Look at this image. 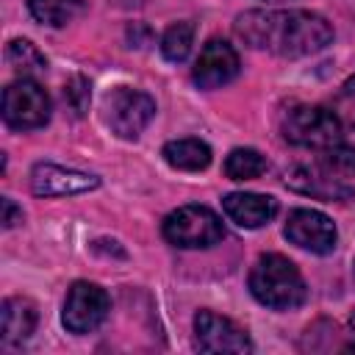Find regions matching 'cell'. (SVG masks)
Here are the masks:
<instances>
[{
  "label": "cell",
  "mask_w": 355,
  "mask_h": 355,
  "mask_svg": "<svg viewBox=\"0 0 355 355\" xmlns=\"http://www.w3.org/2000/svg\"><path fill=\"white\" fill-rule=\"evenodd\" d=\"M233 33L252 50L280 58H302L333 42V25L305 8H250L236 17Z\"/></svg>",
  "instance_id": "6da1fadb"
},
{
  "label": "cell",
  "mask_w": 355,
  "mask_h": 355,
  "mask_svg": "<svg viewBox=\"0 0 355 355\" xmlns=\"http://www.w3.org/2000/svg\"><path fill=\"white\" fill-rule=\"evenodd\" d=\"M247 286L250 294L272 311H294L308 297V286L300 269L294 266V261H288L280 252L261 255L250 269Z\"/></svg>",
  "instance_id": "7a4b0ae2"
},
{
  "label": "cell",
  "mask_w": 355,
  "mask_h": 355,
  "mask_svg": "<svg viewBox=\"0 0 355 355\" xmlns=\"http://www.w3.org/2000/svg\"><path fill=\"white\" fill-rule=\"evenodd\" d=\"M341 125L344 122L333 108L311 105V103H294L280 116L283 139L294 147H308V150H324L344 141Z\"/></svg>",
  "instance_id": "3957f363"
},
{
  "label": "cell",
  "mask_w": 355,
  "mask_h": 355,
  "mask_svg": "<svg viewBox=\"0 0 355 355\" xmlns=\"http://www.w3.org/2000/svg\"><path fill=\"white\" fill-rule=\"evenodd\" d=\"M155 116V100L133 86H114L103 97V122L114 136L133 141L144 133V128Z\"/></svg>",
  "instance_id": "277c9868"
},
{
  "label": "cell",
  "mask_w": 355,
  "mask_h": 355,
  "mask_svg": "<svg viewBox=\"0 0 355 355\" xmlns=\"http://www.w3.org/2000/svg\"><path fill=\"white\" fill-rule=\"evenodd\" d=\"M161 233L172 247L202 250L225 239V225L208 205H180L166 214Z\"/></svg>",
  "instance_id": "5b68a950"
},
{
  "label": "cell",
  "mask_w": 355,
  "mask_h": 355,
  "mask_svg": "<svg viewBox=\"0 0 355 355\" xmlns=\"http://www.w3.org/2000/svg\"><path fill=\"white\" fill-rule=\"evenodd\" d=\"M50 97L33 78H17L3 92V119L14 130H33L50 119Z\"/></svg>",
  "instance_id": "8992f818"
},
{
  "label": "cell",
  "mask_w": 355,
  "mask_h": 355,
  "mask_svg": "<svg viewBox=\"0 0 355 355\" xmlns=\"http://www.w3.org/2000/svg\"><path fill=\"white\" fill-rule=\"evenodd\" d=\"M108 311H111V300L103 286L89 283V280H75L67 291L61 322L69 333L86 336L105 322Z\"/></svg>",
  "instance_id": "52a82bcc"
},
{
  "label": "cell",
  "mask_w": 355,
  "mask_h": 355,
  "mask_svg": "<svg viewBox=\"0 0 355 355\" xmlns=\"http://www.w3.org/2000/svg\"><path fill=\"white\" fill-rule=\"evenodd\" d=\"M283 233H286V239L291 244H297L300 250H308L313 255L333 252L336 241H338L333 219L324 216L322 211H313V208H294L288 214V219H286Z\"/></svg>",
  "instance_id": "ba28073f"
},
{
  "label": "cell",
  "mask_w": 355,
  "mask_h": 355,
  "mask_svg": "<svg viewBox=\"0 0 355 355\" xmlns=\"http://www.w3.org/2000/svg\"><path fill=\"white\" fill-rule=\"evenodd\" d=\"M194 347L200 352H252V341L247 330L214 311H197Z\"/></svg>",
  "instance_id": "9c48e42d"
},
{
  "label": "cell",
  "mask_w": 355,
  "mask_h": 355,
  "mask_svg": "<svg viewBox=\"0 0 355 355\" xmlns=\"http://www.w3.org/2000/svg\"><path fill=\"white\" fill-rule=\"evenodd\" d=\"M241 69V61H239V53L230 42L225 39H208L205 47L200 50L197 61H194V69H191V80L211 92V89H219L225 83H230Z\"/></svg>",
  "instance_id": "30bf717a"
},
{
  "label": "cell",
  "mask_w": 355,
  "mask_h": 355,
  "mask_svg": "<svg viewBox=\"0 0 355 355\" xmlns=\"http://www.w3.org/2000/svg\"><path fill=\"white\" fill-rule=\"evenodd\" d=\"M100 186L97 175L67 169L50 161H39L31 169V191L36 197H67V194H83Z\"/></svg>",
  "instance_id": "8fae6325"
},
{
  "label": "cell",
  "mask_w": 355,
  "mask_h": 355,
  "mask_svg": "<svg viewBox=\"0 0 355 355\" xmlns=\"http://www.w3.org/2000/svg\"><path fill=\"white\" fill-rule=\"evenodd\" d=\"M283 180H286L288 189H294L300 194H308V197H316V200H324V202L352 200L355 197V191L349 186H344V180L336 178L333 172H327L322 164H316V166L297 164V166L286 169Z\"/></svg>",
  "instance_id": "7c38bea8"
},
{
  "label": "cell",
  "mask_w": 355,
  "mask_h": 355,
  "mask_svg": "<svg viewBox=\"0 0 355 355\" xmlns=\"http://www.w3.org/2000/svg\"><path fill=\"white\" fill-rule=\"evenodd\" d=\"M222 211L239 227L255 230V227H263L275 219L277 200L269 197V194H255V191H230L222 200Z\"/></svg>",
  "instance_id": "4fadbf2b"
},
{
  "label": "cell",
  "mask_w": 355,
  "mask_h": 355,
  "mask_svg": "<svg viewBox=\"0 0 355 355\" xmlns=\"http://www.w3.org/2000/svg\"><path fill=\"white\" fill-rule=\"evenodd\" d=\"M39 313L28 297H6L0 305V338L6 347H17L36 330Z\"/></svg>",
  "instance_id": "5bb4252c"
},
{
  "label": "cell",
  "mask_w": 355,
  "mask_h": 355,
  "mask_svg": "<svg viewBox=\"0 0 355 355\" xmlns=\"http://www.w3.org/2000/svg\"><path fill=\"white\" fill-rule=\"evenodd\" d=\"M164 161L180 172H200L211 164V147L202 139H172L161 150Z\"/></svg>",
  "instance_id": "9a60e30c"
},
{
  "label": "cell",
  "mask_w": 355,
  "mask_h": 355,
  "mask_svg": "<svg viewBox=\"0 0 355 355\" xmlns=\"http://www.w3.org/2000/svg\"><path fill=\"white\" fill-rule=\"evenodd\" d=\"M83 8V0H28V11L36 22L50 28L69 25Z\"/></svg>",
  "instance_id": "2e32d148"
},
{
  "label": "cell",
  "mask_w": 355,
  "mask_h": 355,
  "mask_svg": "<svg viewBox=\"0 0 355 355\" xmlns=\"http://www.w3.org/2000/svg\"><path fill=\"white\" fill-rule=\"evenodd\" d=\"M6 61L14 72H19V78H31V75H36L47 67V58L28 39H11L8 47H6Z\"/></svg>",
  "instance_id": "e0dca14e"
},
{
  "label": "cell",
  "mask_w": 355,
  "mask_h": 355,
  "mask_svg": "<svg viewBox=\"0 0 355 355\" xmlns=\"http://www.w3.org/2000/svg\"><path fill=\"white\" fill-rule=\"evenodd\" d=\"M266 158L252 147H236L225 158V175L230 180H252L266 172Z\"/></svg>",
  "instance_id": "ac0fdd59"
},
{
  "label": "cell",
  "mask_w": 355,
  "mask_h": 355,
  "mask_svg": "<svg viewBox=\"0 0 355 355\" xmlns=\"http://www.w3.org/2000/svg\"><path fill=\"white\" fill-rule=\"evenodd\" d=\"M191 44H194V25L191 22H175V25H169L166 31H164V36H161V55L166 58V61H172V64H180V61H186V55L191 53Z\"/></svg>",
  "instance_id": "d6986e66"
},
{
  "label": "cell",
  "mask_w": 355,
  "mask_h": 355,
  "mask_svg": "<svg viewBox=\"0 0 355 355\" xmlns=\"http://www.w3.org/2000/svg\"><path fill=\"white\" fill-rule=\"evenodd\" d=\"M322 155H319V164L327 169V172H333L336 178H347V175H355V147L352 144H347V141H338V144H333V147H324V150H319Z\"/></svg>",
  "instance_id": "ffe728a7"
},
{
  "label": "cell",
  "mask_w": 355,
  "mask_h": 355,
  "mask_svg": "<svg viewBox=\"0 0 355 355\" xmlns=\"http://www.w3.org/2000/svg\"><path fill=\"white\" fill-rule=\"evenodd\" d=\"M341 122H347L349 128H355V75L336 92L333 97V105H330Z\"/></svg>",
  "instance_id": "44dd1931"
},
{
  "label": "cell",
  "mask_w": 355,
  "mask_h": 355,
  "mask_svg": "<svg viewBox=\"0 0 355 355\" xmlns=\"http://www.w3.org/2000/svg\"><path fill=\"white\" fill-rule=\"evenodd\" d=\"M64 100H67V103L72 105V111L80 116V114L86 111V105H89V80L80 78V75L69 78L67 86H64Z\"/></svg>",
  "instance_id": "7402d4cb"
},
{
  "label": "cell",
  "mask_w": 355,
  "mask_h": 355,
  "mask_svg": "<svg viewBox=\"0 0 355 355\" xmlns=\"http://www.w3.org/2000/svg\"><path fill=\"white\" fill-rule=\"evenodd\" d=\"M0 208H3V219H0V222H3V227H6V230L22 222V208H17V202H14L11 197H3Z\"/></svg>",
  "instance_id": "603a6c76"
},
{
  "label": "cell",
  "mask_w": 355,
  "mask_h": 355,
  "mask_svg": "<svg viewBox=\"0 0 355 355\" xmlns=\"http://www.w3.org/2000/svg\"><path fill=\"white\" fill-rule=\"evenodd\" d=\"M344 349H355V341H352V344H347V347H344Z\"/></svg>",
  "instance_id": "cb8c5ba5"
}]
</instances>
